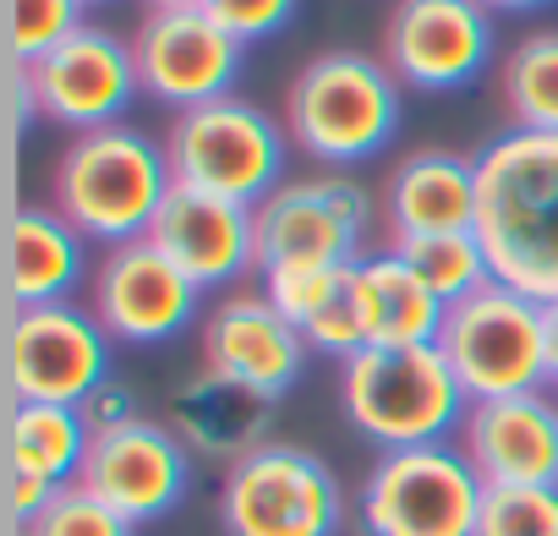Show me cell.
Listing matches in <instances>:
<instances>
[{
  "label": "cell",
  "mask_w": 558,
  "mask_h": 536,
  "mask_svg": "<svg viewBox=\"0 0 558 536\" xmlns=\"http://www.w3.org/2000/svg\"><path fill=\"white\" fill-rule=\"evenodd\" d=\"M476 536H558V487H487Z\"/></svg>",
  "instance_id": "26"
},
{
  "label": "cell",
  "mask_w": 558,
  "mask_h": 536,
  "mask_svg": "<svg viewBox=\"0 0 558 536\" xmlns=\"http://www.w3.org/2000/svg\"><path fill=\"white\" fill-rule=\"evenodd\" d=\"M279 126L296 154L318 159L324 170L362 165L400 132V77L384 66V56L324 50L291 77Z\"/></svg>",
  "instance_id": "3"
},
{
  "label": "cell",
  "mask_w": 558,
  "mask_h": 536,
  "mask_svg": "<svg viewBox=\"0 0 558 536\" xmlns=\"http://www.w3.org/2000/svg\"><path fill=\"white\" fill-rule=\"evenodd\" d=\"M77 7H83V12H88V7H110V0H77Z\"/></svg>",
  "instance_id": "37"
},
{
  "label": "cell",
  "mask_w": 558,
  "mask_h": 536,
  "mask_svg": "<svg viewBox=\"0 0 558 536\" xmlns=\"http://www.w3.org/2000/svg\"><path fill=\"white\" fill-rule=\"evenodd\" d=\"M17 536H137V525L121 520L110 503H99L83 482H72L28 525H17Z\"/></svg>",
  "instance_id": "27"
},
{
  "label": "cell",
  "mask_w": 558,
  "mask_h": 536,
  "mask_svg": "<svg viewBox=\"0 0 558 536\" xmlns=\"http://www.w3.org/2000/svg\"><path fill=\"white\" fill-rule=\"evenodd\" d=\"M384 235H444V230H476V159L454 148H416L405 154L378 197Z\"/></svg>",
  "instance_id": "19"
},
{
  "label": "cell",
  "mask_w": 558,
  "mask_h": 536,
  "mask_svg": "<svg viewBox=\"0 0 558 536\" xmlns=\"http://www.w3.org/2000/svg\"><path fill=\"white\" fill-rule=\"evenodd\" d=\"M302 362H307V334L263 291H230L203 318V367L263 400L291 394Z\"/></svg>",
  "instance_id": "16"
},
{
  "label": "cell",
  "mask_w": 558,
  "mask_h": 536,
  "mask_svg": "<svg viewBox=\"0 0 558 536\" xmlns=\"http://www.w3.org/2000/svg\"><path fill=\"white\" fill-rule=\"evenodd\" d=\"M395 246L411 268H416V280L444 302H465L471 291H482L493 280V268H487V252L476 241V230H444V235H411V241H384Z\"/></svg>",
  "instance_id": "25"
},
{
  "label": "cell",
  "mask_w": 558,
  "mask_h": 536,
  "mask_svg": "<svg viewBox=\"0 0 558 536\" xmlns=\"http://www.w3.org/2000/svg\"><path fill=\"white\" fill-rule=\"evenodd\" d=\"M268 422H274V400L219 378V373H192L175 394H170V427L175 438L214 465H241L246 454H257L268 443Z\"/></svg>",
  "instance_id": "20"
},
{
  "label": "cell",
  "mask_w": 558,
  "mask_h": 536,
  "mask_svg": "<svg viewBox=\"0 0 558 536\" xmlns=\"http://www.w3.org/2000/svg\"><path fill=\"white\" fill-rule=\"evenodd\" d=\"M302 334H307V351H318V356H340V362H351L356 351H367V324H362V307H356L351 268H345L340 291L318 307V318H313Z\"/></svg>",
  "instance_id": "30"
},
{
  "label": "cell",
  "mask_w": 558,
  "mask_h": 536,
  "mask_svg": "<svg viewBox=\"0 0 558 536\" xmlns=\"http://www.w3.org/2000/svg\"><path fill=\"white\" fill-rule=\"evenodd\" d=\"M88 275V241L50 208L23 203L12 214V307L66 302Z\"/></svg>",
  "instance_id": "22"
},
{
  "label": "cell",
  "mask_w": 558,
  "mask_h": 536,
  "mask_svg": "<svg viewBox=\"0 0 558 536\" xmlns=\"http://www.w3.org/2000/svg\"><path fill=\"white\" fill-rule=\"evenodd\" d=\"M110 334L88 307H12L7 389L17 405H83L110 378Z\"/></svg>",
  "instance_id": "11"
},
{
  "label": "cell",
  "mask_w": 558,
  "mask_h": 536,
  "mask_svg": "<svg viewBox=\"0 0 558 536\" xmlns=\"http://www.w3.org/2000/svg\"><path fill=\"white\" fill-rule=\"evenodd\" d=\"M378 224V197L362 181L340 170L296 175L252 208L257 275L263 268H351L367 257Z\"/></svg>",
  "instance_id": "6"
},
{
  "label": "cell",
  "mask_w": 558,
  "mask_h": 536,
  "mask_svg": "<svg viewBox=\"0 0 558 536\" xmlns=\"http://www.w3.org/2000/svg\"><path fill=\"white\" fill-rule=\"evenodd\" d=\"M487 12H498V17H531V12H547L553 0H482Z\"/></svg>",
  "instance_id": "35"
},
{
  "label": "cell",
  "mask_w": 558,
  "mask_h": 536,
  "mask_svg": "<svg viewBox=\"0 0 558 536\" xmlns=\"http://www.w3.org/2000/svg\"><path fill=\"white\" fill-rule=\"evenodd\" d=\"M83 28L77 0H12V61L28 66Z\"/></svg>",
  "instance_id": "28"
},
{
  "label": "cell",
  "mask_w": 558,
  "mask_h": 536,
  "mask_svg": "<svg viewBox=\"0 0 558 536\" xmlns=\"http://www.w3.org/2000/svg\"><path fill=\"white\" fill-rule=\"evenodd\" d=\"M77 411H83V422H88L94 433H110V427L137 422V394H132L121 378H105V383H99V389H94V394H88Z\"/></svg>",
  "instance_id": "32"
},
{
  "label": "cell",
  "mask_w": 558,
  "mask_h": 536,
  "mask_svg": "<svg viewBox=\"0 0 558 536\" xmlns=\"http://www.w3.org/2000/svg\"><path fill=\"white\" fill-rule=\"evenodd\" d=\"M148 241L181 268L197 291H225L246 275H257V230L246 203H225L192 186H170L159 203Z\"/></svg>",
  "instance_id": "17"
},
{
  "label": "cell",
  "mask_w": 558,
  "mask_h": 536,
  "mask_svg": "<svg viewBox=\"0 0 558 536\" xmlns=\"http://www.w3.org/2000/svg\"><path fill=\"white\" fill-rule=\"evenodd\" d=\"M487 482L460 443L389 449L362 482V536H476Z\"/></svg>",
  "instance_id": "8"
},
{
  "label": "cell",
  "mask_w": 558,
  "mask_h": 536,
  "mask_svg": "<svg viewBox=\"0 0 558 536\" xmlns=\"http://www.w3.org/2000/svg\"><path fill=\"white\" fill-rule=\"evenodd\" d=\"M296 7L302 0H208V17L225 28V34H235L241 45H257V39H268V34H279L291 17H296Z\"/></svg>",
  "instance_id": "31"
},
{
  "label": "cell",
  "mask_w": 558,
  "mask_h": 536,
  "mask_svg": "<svg viewBox=\"0 0 558 536\" xmlns=\"http://www.w3.org/2000/svg\"><path fill=\"white\" fill-rule=\"evenodd\" d=\"M77 482L99 503H110L121 520L154 525V520H165L186 498V487H192V449L175 438V427L137 416L126 427L94 433Z\"/></svg>",
  "instance_id": "14"
},
{
  "label": "cell",
  "mask_w": 558,
  "mask_h": 536,
  "mask_svg": "<svg viewBox=\"0 0 558 536\" xmlns=\"http://www.w3.org/2000/svg\"><path fill=\"white\" fill-rule=\"evenodd\" d=\"M454 443L487 487H558V400L547 389L476 400Z\"/></svg>",
  "instance_id": "18"
},
{
  "label": "cell",
  "mask_w": 558,
  "mask_h": 536,
  "mask_svg": "<svg viewBox=\"0 0 558 536\" xmlns=\"http://www.w3.org/2000/svg\"><path fill=\"white\" fill-rule=\"evenodd\" d=\"M132 94H143L132 45L116 39L110 28H99V23H83L50 56L17 66V110L45 115L56 126H72L77 137L116 126L121 110L132 105Z\"/></svg>",
  "instance_id": "10"
},
{
  "label": "cell",
  "mask_w": 558,
  "mask_h": 536,
  "mask_svg": "<svg viewBox=\"0 0 558 536\" xmlns=\"http://www.w3.org/2000/svg\"><path fill=\"white\" fill-rule=\"evenodd\" d=\"M438 351L454 367L471 405L547 389V307L487 280L444 313Z\"/></svg>",
  "instance_id": "7"
},
{
  "label": "cell",
  "mask_w": 558,
  "mask_h": 536,
  "mask_svg": "<svg viewBox=\"0 0 558 536\" xmlns=\"http://www.w3.org/2000/svg\"><path fill=\"white\" fill-rule=\"evenodd\" d=\"M170 186H175V175H170L165 143L116 121V126L83 132L61 148L56 175H50V208L83 241L121 246V241L148 235Z\"/></svg>",
  "instance_id": "2"
},
{
  "label": "cell",
  "mask_w": 558,
  "mask_h": 536,
  "mask_svg": "<svg viewBox=\"0 0 558 536\" xmlns=\"http://www.w3.org/2000/svg\"><path fill=\"white\" fill-rule=\"evenodd\" d=\"M94 427L83 422L77 405H17L12 400V422H7V454L12 471L39 476L50 487H72L83 476Z\"/></svg>",
  "instance_id": "23"
},
{
  "label": "cell",
  "mask_w": 558,
  "mask_h": 536,
  "mask_svg": "<svg viewBox=\"0 0 558 536\" xmlns=\"http://www.w3.org/2000/svg\"><path fill=\"white\" fill-rule=\"evenodd\" d=\"M351 285L367 324V345H438L449 307L416 280V268L395 246H378L351 263Z\"/></svg>",
  "instance_id": "21"
},
{
  "label": "cell",
  "mask_w": 558,
  "mask_h": 536,
  "mask_svg": "<svg viewBox=\"0 0 558 536\" xmlns=\"http://www.w3.org/2000/svg\"><path fill=\"white\" fill-rule=\"evenodd\" d=\"M263 285V296L286 313L296 329H307L313 318H318V307L340 291V280H345V268H263L257 275Z\"/></svg>",
  "instance_id": "29"
},
{
  "label": "cell",
  "mask_w": 558,
  "mask_h": 536,
  "mask_svg": "<svg viewBox=\"0 0 558 536\" xmlns=\"http://www.w3.org/2000/svg\"><path fill=\"white\" fill-rule=\"evenodd\" d=\"M498 99H504L509 132H553L558 137V28H536L504 56Z\"/></svg>",
  "instance_id": "24"
},
{
  "label": "cell",
  "mask_w": 558,
  "mask_h": 536,
  "mask_svg": "<svg viewBox=\"0 0 558 536\" xmlns=\"http://www.w3.org/2000/svg\"><path fill=\"white\" fill-rule=\"evenodd\" d=\"M340 400L351 427L389 449H422V443H454L460 422L471 411L454 367L438 345H367L351 362H340Z\"/></svg>",
  "instance_id": "4"
},
{
  "label": "cell",
  "mask_w": 558,
  "mask_h": 536,
  "mask_svg": "<svg viewBox=\"0 0 558 536\" xmlns=\"http://www.w3.org/2000/svg\"><path fill=\"white\" fill-rule=\"evenodd\" d=\"M197 307H203V291L148 235L105 246L88 280V313L116 345H165L197 318Z\"/></svg>",
  "instance_id": "13"
},
{
  "label": "cell",
  "mask_w": 558,
  "mask_h": 536,
  "mask_svg": "<svg viewBox=\"0 0 558 536\" xmlns=\"http://www.w3.org/2000/svg\"><path fill=\"white\" fill-rule=\"evenodd\" d=\"M476 241L493 280L558 302V137L504 132L476 154Z\"/></svg>",
  "instance_id": "1"
},
{
  "label": "cell",
  "mask_w": 558,
  "mask_h": 536,
  "mask_svg": "<svg viewBox=\"0 0 558 536\" xmlns=\"http://www.w3.org/2000/svg\"><path fill=\"white\" fill-rule=\"evenodd\" d=\"M547 394H558V302L547 307Z\"/></svg>",
  "instance_id": "34"
},
{
  "label": "cell",
  "mask_w": 558,
  "mask_h": 536,
  "mask_svg": "<svg viewBox=\"0 0 558 536\" xmlns=\"http://www.w3.org/2000/svg\"><path fill=\"white\" fill-rule=\"evenodd\" d=\"M148 12H197V7H208V0H143Z\"/></svg>",
  "instance_id": "36"
},
{
  "label": "cell",
  "mask_w": 558,
  "mask_h": 536,
  "mask_svg": "<svg viewBox=\"0 0 558 536\" xmlns=\"http://www.w3.org/2000/svg\"><path fill=\"white\" fill-rule=\"evenodd\" d=\"M225 536H340V476L302 443H263L219 482Z\"/></svg>",
  "instance_id": "9"
},
{
  "label": "cell",
  "mask_w": 558,
  "mask_h": 536,
  "mask_svg": "<svg viewBox=\"0 0 558 536\" xmlns=\"http://www.w3.org/2000/svg\"><path fill=\"white\" fill-rule=\"evenodd\" d=\"M246 45L225 34L203 7L197 12H148L132 34L137 88L170 110H192L208 99H225L241 77Z\"/></svg>",
  "instance_id": "15"
},
{
  "label": "cell",
  "mask_w": 558,
  "mask_h": 536,
  "mask_svg": "<svg viewBox=\"0 0 558 536\" xmlns=\"http://www.w3.org/2000/svg\"><path fill=\"white\" fill-rule=\"evenodd\" d=\"M493 61V12L482 0H395L384 23V66L400 88L454 94Z\"/></svg>",
  "instance_id": "12"
},
{
  "label": "cell",
  "mask_w": 558,
  "mask_h": 536,
  "mask_svg": "<svg viewBox=\"0 0 558 536\" xmlns=\"http://www.w3.org/2000/svg\"><path fill=\"white\" fill-rule=\"evenodd\" d=\"M56 492H61V487H50V482H39V476L12 471V492H7V503H12V525H28V520H34Z\"/></svg>",
  "instance_id": "33"
},
{
  "label": "cell",
  "mask_w": 558,
  "mask_h": 536,
  "mask_svg": "<svg viewBox=\"0 0 558 536\" xmlns=\"http://www.w3.org/2000/svg\"><path fill=\"white\" fill-rule=\"evenodd\" d=\"M286 154H291L286 126L235 94L175 110L165 132V159L181 186L246 208L286 186Z\"/></svg>",
  "instance_id": "5"
}]
</instances>
